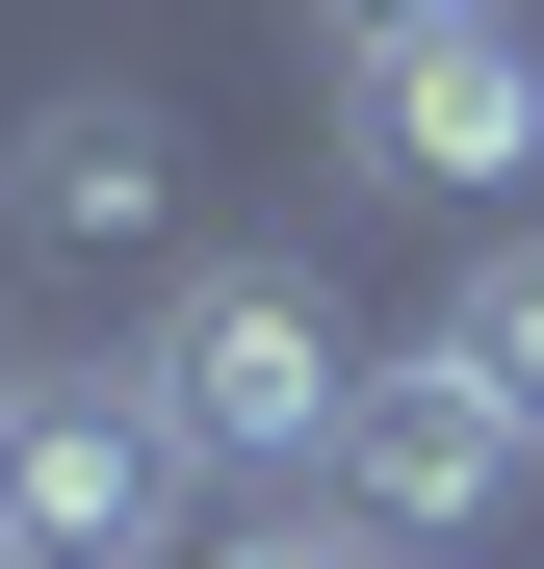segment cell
I'll list each match as a JSON object with an SVG mask.
<instances>
[{"instance_id":"obj_1","label":"cell","mask_w":544,"mask_h":569,"mask_svg":"<svg viewBox=\"0 0 544 569\" xmlns=\"http://www.w3.org/2000/svg\"><path fill=\"white\" fill-rule=\"evenodd\" d=\"M130 362H156V415L208 440V492H337V415H363V362H389V337H363L311 259H208Z\"/></svg>"},{"instance_id":"obj_2","label":"cell","mask_w":544,"mask_h":569,"mask_svg":"<svg viewBox=\"0 0 544 569\" xmlns=\"http://www.w3.org/2000/svg\"><path fill=\"white\" fill-rule=\"evenodd\" d=\"M208 440L156 415V362H27L0 389V569H208Z\"/></svg>"},{"instance_id":"obj_3","label":"cell","mask_w":544,"mask_h":569,"mask_svg":"<svg viewBox=\"0 0 544 569\" xmlns=\"http://www.w3.org/2000/svg\"><path fill=\"white\" fill-rule=\"evenodd\" d=\"M337 156L415 181V208H544V27L493 0V27H415V52H337Z\"/></svg>"},{"instance_id":"obj_4","label":"cell","mask_w":544,"mask_h":569,"mask_svg":"<svg viewBox=\"0 0 544 569\" xmlns=\"http://www.w3.org/2000/svg\"><path fill=\"white\" fill-rule=\"evenodd\" d=\"M518 466H544V440L493 415V362L415 311L389 362H363V415H337V518H363V543H467V518H518Z\"/></svg>"},{"instance_id":"obj_5","label":"cell","mask_w":544,"mask_h":569,"mask_svg":"<svg viewBox=\"0 0 544 569\" xmlns=\"http://www.w3.org/2000/svg\"><path fill=\"white\" fill-rule=\"evenodd\" d=\"M181 181H208V156H181L156 78H52V104L0 130V233H27V259H156Z\"/></svg>"},{"instance_id":"obj_6","label":"cell","mask_w":544,"mask_h":569,"mask_svg":"<svg viewBox=\"0 0 544 569\" xmlns=\"http://www.w3.org/2000/svg\"><path fill=\"white\" fill-rule=\"evenodd\" d=\"M441 337H467V362H493V415L544 440V208H518V233H467V284H441Z\"/></svg>"},{"instance_id":"obj_7","label":"cell","mask_w":544,"mask_h":569,"mask_svg":"<svg viewBox=\"0 0 544 569\" xmlns=\"http://www.w3.org/2000/svg\"><path fill=\"white\" fill-rule=\"evenodd\" d=\"M208 569H415V543H363V518H337V492H286V518H234V543H208Z\"/></svg>"},{"instance_id":"obj_8","label":"cell","mask_w":544,"mask_h":569,"mask_svg":"<svg viewBox=\"0 0 544 569\" xmlns=\"http://www.w3.org/2000/svg\"><path fill=\"white\" fill-rule=\"evenodd\" d=\"M337 52H415V27H493V0H311Z\"/></svg>"},{"instance_id":"obj_9","label":"cell","mask_w":544,"mask_h":569,"mask_svg":"<svg viewBox=\"0 0 544 569\" xmlns=\"http://www.w3.org/2000/svg\"><path fill=\"white\" fill-rule=\"evenodd\" d=\"M0 389H27V362H0Z\"/></svg>"}]
</instances>
